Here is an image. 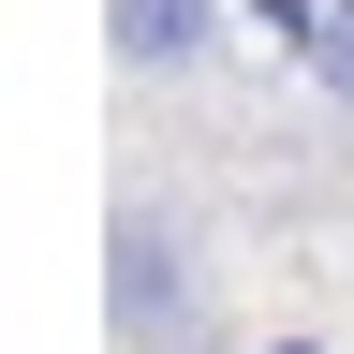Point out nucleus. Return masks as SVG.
I'll use <instances>...</instances> for the list:
<instances>
[{
    "label": "nucleus",
    "mask_w": 354,
    "mask_h": 354,
    "mask_svg": "<svg viewBox=\"0 0 354 354\" xmlns=\"http://www.w3.org/2000/svg\"><path fill=\"white\" fill-rule=\"evenodd\" d=\"M104 325L133 354H177V325H192V251H177V221H148V207L104 221Z\"/></svg>",
    "instance_id": "obj_1"
},
{
    "label": "nucleus",
    "mask_w": 354,
    "mask_h": 354,
    "mask_svg": "<svg viewBox=\"0 0 354 354\" xmlns=\"http://www.w3.org/2000/svg\"><path fill=\"white\" fill-rule=\"evenodd\" d=\"M104 44H118V74H192L221 44V15L207 0H104Z\"/></svg>",
    "instance_id": "obj_2"
},
{
    "label": "nucleus",
    "mask_w": 354,
    "mask_h": 354,
    "mask_svg": "<svg viewBox=\"0 0 354 354\" xmlns=\"http://www.w3.org/2000/svg\"><path fill=\"white\" fill-rule=\"evenodd\" d=\"M310 88L354 118V0H325V30H310Z\"/></svg>",
    "instance_id": "obj_3"
}]
</instances>
